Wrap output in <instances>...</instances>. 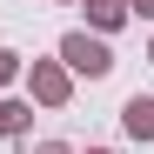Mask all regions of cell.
I'll return each mask as SVG.
<instances>
[{
	"mask_svg": "<svg viewBox=\"0 0 154 154\" xmlns=\"http://www.w3.org/2000/svg\"><path fill=\"white\" fill-rule=\"evenodd\" d=\"M60 54H67V67H81V74H107V67H114V60H107V47L87 40V34H67Z\"/></svg>",
	"mask_w": 154,
	"mask_h": 154,
	"instance_id": "6da1fadb",
	"label": "cell"
},
{
	"mask_svg": "<svg viewBox=\"0 0 154 154\" xmlns=\"http://www.w3.org/2000/svg\"><path fill=\"white\" fill-rule=\"evenodd\" d=\"M127 134H134V141H154V100H127Z\"/></svg>",
	"mask_w": 154,
	"mask_h": 154,
	"instance_id": "7a4b0ae2",
	"label": "cell"
},
{
	"mask_svg": "<svg viewBox=\"0 0 154 154\" xmlns=\"http://www.w3.org/2000/svg\"><path fill=\"white\" fill-rule=\"evenodd\" d=\"M87 14H94V27H121V20H127V0H87Z\"/></svg>",
	"mask_w": 154,
	"mask_h": 154,
	"instance_id": "3957f363",
	"label": "cell"
},
{
	"mask_svg": "<svg viewBox=\"0 0 154 154\" xmlns=\"http://www.w3.org/2000/svg\"><path fill=\"white\" fill-rule=\"evenodd\" d=\"M34 94H40V100H60V94H67V81H60L54 67H34Z\"/></svg>",
	"mask_w": 154,
	"mask_h": 154,
	"instance_id": "277c9868",
	"label": "cell"
},
{
	"mask_svg": "<svg viewBox=\"0 0 154 154\" xmlns=\"http://www.w3.org/2000/svg\"><path fill=\"white\" fill-rule=\"evenodd\" d=\"M20 127H27V107L20 100H0V134H20Z\"/></svg>",
	"mask_w": 154,
	"mask_h": 154,
	"instance_id": "5b68a950",
	"label": "cell"
},
{
	"mask_svg": "<svg viewBox=\"0 0 154 154\" xmlns=\"http://www.w3.org/2000/svg\"><path fill=\"white\" fill-rule=\"evenodd\" d=\"M7 74H14V54H0V81H7Z\"/></svg>",
	"mask_w": 154,
	"mask_h": 154,
	"instance_id": "8992f818",
	"label": "cell"
},
{
	"mask_svg": "<svg viewBox=\"0 0 154 154\" xmlns=\"http://www.w3.org/2000/svg\"><path fill=\"white\" fill-rule=\"evenodd\" d=\"M134 7H141V14H154V0H134Z\"/></svg>",
	"mask_w": 154,
	"mask_h": 154,
	"instance_id": "52a82bcc",
	"label": "cell"
},
{
	"mask_svg": "<svg viewBox=\"0 0 154 154\" xmlns=\"http://www.w3.org/2000/svg\"><path fill=\"white\" fill-rule=\"evenodd\" d=\"M40 154H67V147H40Z\"/></svg>",
	"mask_w": 154,
	"mask_h": 154,
	"instance_id": "ba28073f",
	"label": "cell"
}]
</instances>
